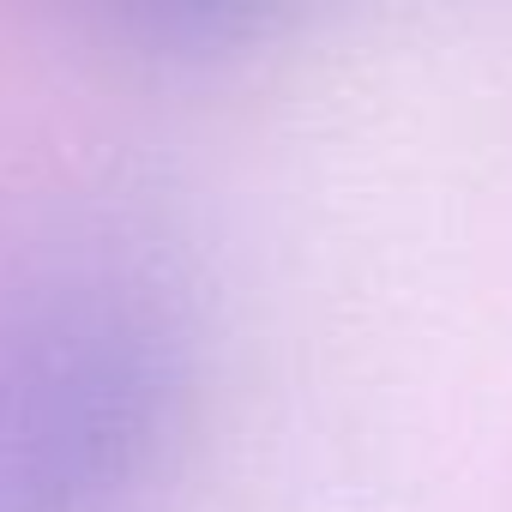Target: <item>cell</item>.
<instances>
[{"label": "cell", "instance_id": "1", "mask_svg": "<svg viewBox=\"0 0 512 512\" xmlns=\"http://www.w3.org/2000/svg\"><path fill=\"white\" fill-rule=\"evenodd\" d=\"M199 386V320L127 223H43L0 253V512H145Z\"/></svg>", "mask_w": 512, "mask_h": 512}]
</instances>
